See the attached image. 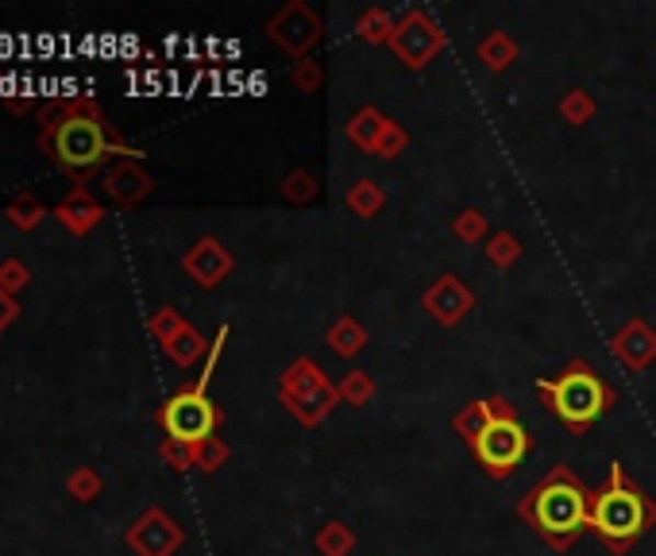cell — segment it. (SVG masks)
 <instances>
[{"label":"cell","mask_w":656,"mask_h":556,"mask_svg":"<svg viewBox=\"0 0 656 556\" xmlns=\"http://www.w3.org/2000/svg\"><path fill=\"white\" fill-rule=\"evenodd\" d=\"M645 522H648L645 499H641L637 487L622 476V468H614L610 487L599 495V502H595L591 510V525L607 541H614V545H630V541L645 530Z\"/></svg>","instance_id":"277c9868"},{"label":"cell","mask_w":656,"mask_h":556,"mask_svg":"<svg viewBox=\"0 0 656 556\" xmlns=\"http://www.w3.org/2000/svg\"><path fill=\"white\" fill-rule=\"evenodd\" d=\"M147 174H139L132 162H121V167H109L104 170V190H109V197L113 202H124V205H132V202H139V197L147 194Z\"/></svg>","instance_id":"9c48e42d"},{"label":"cell","mask_w":656,"mask_h":556,"mask_svg":"<svg viewBox=\"0 0 656 556\" xmlns=\"http://www.w3.org/2000/svg\"><path fill=\"white\" fill-rule=\"evenodd\" d=\"M178 541H182L178 525H170V518L159 514V510H147V514L128 530V545L136 548L139 556H167Z\"/></svg>","instance_id":"52a82bcc"},{"label":"cell","mask_w":656,"mask_h":556,"mask_svg":"<svg viewBox=\"0 0 656 556\" xmlns=\"http://www.w3.org/2000/svg\"><path fill=\"white\" fill-rule=\"evenodd\" d=\"M525 514L536 522V530H544L548 537H572L576 530L587 525V495L572 476H553L548 484L536 487L533 502L525 507Z\"/></svg>","instance_id":"3957f363"},{"label":"cell","mask_w":656,"mask_h":556,"mask_svg":"<svg viewBox=\"0 0 656 556\" xmlns=\"http://www.w3.org/2000/svg\"><path fill=\"white\" fill-rule=\"evenodd\" d=\"M43 217H47V209H43V202H35L32 194L16 197V202L9 205V220L20 228V232H32V228H39Z\"/></svg>","instance_id":"8fae6325"},{"label":"cell","mask_w":656,"mask_h":556,"mask_svg":"<svg viewBox=\"0 0 656 556\" xmlns=\"http://www.w3.org/2000/svg\"><path fill=\"white\" fill-rule=\"evenodd\" d=\"M541 390L548 395V406L561 421H568L572 429H584L607 410L610 395L591 371L572 367L568 375H561L556 383H541Z\"/></svg>","instance_id":"5b68a950"},{"label":"cell","mask_w":656,"mask_h":556,"mask_svg":"<svg viewBox=\"0 0 656 556\" xmlns=\"http://www.w3.org/2000/svg\"><path fill=\"white\" fill-rule=\"evenodd\" d=\"M27 279H32V274H27V266L20 263V259H4V263H0V291L4 294L24 291Z\"/></svg>","instance_id":"4fadbf2b"},{"label":"cell","mask_w":656,"mask_h":556,"mask_svg":"<svg viewBox=\"0 0 656 556\" xmlns=\"http://www.w3.org/2000/svg\"><path fill=\"white\" fill-rule=\"evenodd\" d=\"M70 495L78 502H93L97 495H101V476H97L93 468H81L70 476Z\"/></svg>","instance_id":"7c38bea8"},{"label":"cell","mask_w":656,"mask_h":556,"mask_svg":"<svg viewBox=\"0 0 656 556\" xmlns=\"http://www.w3.org/2000/svg\"><path fill=\"white\" fill-rule=\"evenodd\" d=\"M16 314H20L16 298H12V294H4V291H0V332H4L12 321H16Z\"/></svg>","instance_id":"9a60e30c"},{"label":"cell","mask_w":656,"mask_h":556,"mask_svg":"<svg viewBox=\"0 0 656 556\" xmlns=\"http://www.w3.org/2000/svg\"><path fill=\"white\" fill-rule=\"evenodd\" d=\"M225 337H228V329H220V337L213 340V352H208L205 371H201L197 387L178 390V395L159 410V421H162V429L170 433V441H178V444H205L208 436H213L216 410H213V402H208L205 387H208V379H213V367H216V360H220Z\"/></svg>","instance_id":"7a4b0ae2"},{"label":"cell","mask_w":656,"mask_h":556,"mask_svg":"<svg viewBox=\"0 0 656 556\" xmlns=\"http://www.w3.org/2000/svg\"><path fill=\"white\" fill-rule=\"evenodd\" d=\"M39 147L47 151V159L55 162L58 170L78 178V185H81V178H86L89 170L101 167L109 155H139L109 136V124H104V116L97 113L93 101L58 105V113L47 116V124H43Z\"/></svg>","instance_id":"6da1fadb"},{"label":"cell","mask_w":656,"mask_h":556,"mask_svg":"<svg viewBox=\"0 0 656 556\" xmlns=\"http://www.w3.org/2000/svg\"><path fill=\"white\" fill-rule=\"evenodd\" d=\"M167 348H170V355H174V360L190 363V355L197 352V337H193L190 329H182V332H174V337L167 340Z\"/></svg>","instance_id":"5bb4252c"},{"label":"cell","mask_w":656,"mask_h":556,"mask_svg":"<svg viewBox=\"0 0 656 556\" xmlns=\"http://www.w3.org/2000/svg\"><path fill=\"white\" fill-rule=\"evenodd\" d=\"M525 449H529V436L513 418H490L483 421V429L475 433V456H479L490 472H498V476L518 468L521 459H525Z\"/></svg>","instance_id":"8992f818"},{"label":"cell","mask_w":656,"mask_h":556,"mask_svg":"<svg viewBox=\"0 0 656 556\" xmlns=\"http://www.w3.org/2000/svg\"><path fill=\"white\" fill-rule=\"evenodd\" d=\"M55 217L63 220V228H70L73 236H86L89 228H93L97 220L104 217V209L93 202V197H89V190H86V185H73V190H70V197H66V202L55 209Z\"/></svg>","instance_id":"ba28073f"},{"label":"cell","mask_w":656,"mask_h":556,"mask_svg":"<svg viewBox=\"0 0 656 556\" xmlns=\"http://www.w3.org/2000/svg\"><path fill=\"white\" fill-rule=\"evenodd\" d=\"M185 266H190L193 274H197V283H216V274L225 271L228 266V259H225V251L216 248L213 240H205V243H197V251H190V259H185Z\"/></svg>","instance_id":"30bf717a"}]
</instances>
